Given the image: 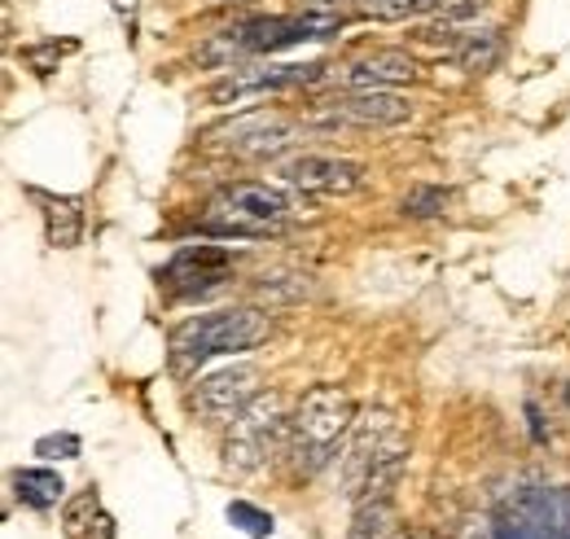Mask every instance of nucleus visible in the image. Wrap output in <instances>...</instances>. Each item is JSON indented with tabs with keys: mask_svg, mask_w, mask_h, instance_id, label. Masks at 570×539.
<instances>
[{
	"mask_svg": "<svg viewBox=\"0 0 570 539\" xmlns=\"http://www.w3.org/2000/svg\"><path fill=\"white\" fill-rule=\"evenodd\" d=\"M338 27H343V13L325 9V4H307L298 13H273V18H242V22L207 36L194 49V62L207 70H233L242 67L246 58H264V53L273 58L289 45L330 40Z\"/></svg>",
	"mask_w": 570,
	"mask_h": 539,
	"instance_id": "f257e3e1",
	"label": "nucleus"
},
{
	"mask_svg": "<svg viewBox=\"0 0 570 539\" xmlns=\"http://www.w3.org/2000/svg\"><path fill=\"white\" fill-rule=\"evenodd\" d=\"M356 425V404L343 386H312L294 416H289V434H285V465L298 478L330 470L334 457H343V439Z\"/></svg>",
	"mask_w": 570,
	"mask_h": 539,
	"instance_id": "f03ea898",
	"label": "nucleus"
},
{
	"mask_svg": "<svg viewBox=\"0 0 570 539\" xmlns=\"http://www.w3.org/2000/svg\"><path fill=\"white\" fill-rule=\"evenodd\" d=\"M294 215V198L273 189V185H259V180H237V185H224L215 194L207 210L198 215V233L207 237H250V242H264V237H277Z\"/></svg>",
	"mask_w": 570,
	"mask_h": 539,
	"instance_id": "7ed1b4c3",
	"label": "nucleus"
},
{
	"mask_svg": "<svg viewBox=\"0 0 570 539\" xmlns=\"http://www.w3.org/2000/svg\"><path fill=\"white\" fill-rule=\"evenodd\" d=\"M273 337V321L259 307H224V312H207L185 321L171 334V369L189 373L198 364H207L215 355H233V351H250L259 342Z\"/></svg>",
	"mask_w": 570,
	"mask_h": 539,
	"instance_id": "20e7f679",
	"label": "nucleus"
},
{
	"mask_svg": "<svg viewBox=\"0 0 570 539\" xmlns=\"http://www.w3.org/2000/svg\"><path fill=\"white\" fill-rule=\"evenodd\" d=\"M289 434V412H285L282 391H259L246 412L228 425V443H224V461L233 473L264 470L277 452L285 448Z\"/></svg>",
	"mask_w": 570,
	"mask_h": 539,
	"instance_id": "39448f33",
	"label": "nucleus"
},
{
	"mask_svg": "<svg viewBox=\"0 0 570 539\" xmlns=\"http://www.w3.org/2000/svg\"><path fill=\"white\" fill-rule=\"evenodd\" d=\"M395 457H409V434L400 430V421L382 408L356 416L352 434H347V448H343V491L356 500L360 487L368 482V473Z\"/></svg>",
	"mask_w": 570,
	"mask_h": 539,
	"instance_id": "423d86ee",
	"label": "nucleus"
},
{
	"mask_svg": "<svg viewBox=\"0 0 570 539\" xmlns=\"http://www.w3.org/2000/svg\"><path fill=\"white\" fill-rule=\"evenodd\" d=\"M413 119V101L386 88H347L312 106V124L321 128H395Z\"/></svg>",
	"mask_w": 570,
	"mask_h": 539,
	"instance_id": "0eeeda50",
	"label": "nucleus"
},
{
	"mask_svg": "<svg viewBox=\"0 0 570 539\" xmlns=\"http://www.w3.org/2000/svg\"><path fill=\"white\" fill-rule=\"evenodd\" d=\"M325 75L321 62H255V67L224 70L215 84H207V101L212 106H242L268 92H285L298 84H316Z\"/></svg>",
	"mask_w": 570,
	"mask_h": 539,
	"instance_id": "6e6552de",
	"label": "nucleus"
},
{
	"mask_svg": "<svg viewBox=\"0 0 570 539\" xmlns=\"http://www.w3.org/2000/svg\"><path fill=\"white\" fill-rule=\"evenodd\" d=\"M294 124L285 115H268V110H250V115H237L228 124H219L207 133V145L215 154H228V158H250V163H264V158H277L282 149L294 145Z\"/></svg>",
	"mask_w": 570,
	"mask_h": 539,
	"instance_id": "1a4fd4ad",
	"label": "nucleus"
},
{
	"mask_svg": "<svg viewBox=\"0 0 570 539\" xmlns=\"http://www.w3.org/2000/svg\"><path fill=\"white\" fill-rule=\"evenodd\" d=\"M255 395H259V369H255V364H228V369L207 373V378L189 391V408H194L207 425H233Z\"/></svg>",
	"mask_w": 570,
	"mask_h": 539,
	"instance_id": "9d476101",
	"label": "nucleus"
},
{
	"mask_svg": "<svg viewBox=\"0 0 570 539\" xmlns=\"http://www.w3.org/2000/svg\"><path fill=\"white\" fill-rule=\"evenodd\" d=\"M282 180L298 194L347 198L364 185V167L352 158H334V154H298V158L282 163Z\"/></svg>",
	"mask_w": 570,
	"mask_h": 539,
	"instance_id": "9b49d317",
	"label": "nucleus"
},
{
	"mask_svg": "<svg viewBox=\"0 0 570 539\" xmlns=\"http://www.w3.org/2000/svg\"><path fill=\"white\" fill-rule=\"evenodd\" d=\"M158 276L176 298H198L233 276V255L224 246H185Z\"/></svg>",
	"mask_w": 570,
	"mask_h": 539,
	"instance_id": "f8f14e48",
	"label": "nucleus"
},
{
	"mask_svg": "<svg viewBox=\"0 0 570 539\" xmlns=\"http://www.w3.org/2000/svg\"><path fill=\"white\" fill-rule=\"evenodd\" d=\"M422 70L409 53L400 49H377V53H364L356 62L338 70V84L347 88H391V84H413Z\"/></svg>",
	"mask_w": 570,
	"mask_h": 539,
	"instance_id": "ddd939ff",
	"label": "nucleus"
},
{
	"mask_svg": "<svg viewBox=\"0 0 570 539\" xmlns=\"http://www.w3.org/2000/svg\"><path fill=\"white\" fill-rule=\"evenodd\" d=\"M31 203L40 206V219H45V237L49 246L58 251H71L83 237V203L71 194H45V189H27Z\"/></svg>",
	"mask_w": 570,
	"mask_h": 539,
	"instance_id": "4468645a",
	"label": "nucleus"
},
{
	"mask_svg": "<svg viewBox=\"0 0 570 539\" xmlns=\"http://www.w3.org/2000/svg\"><path fill=\"white\" fill-rule=\"evenodd\" d=\"M483 0H452L448 9H443V18L439 22H430V27H422L417 36L426 40V45H461L470 31H479V18H483Z\"/></svg>",
	"mask_w": 570,
	"mask_h": 539,
	"instance_id": "2eb2a0df",
	"label": "nucleus"
},
{
	"mask_svg": "<svg viewBox=\"0 0 570 539\" xmlns=\"http://www.w3.org/2000/svg\"><path fill=\"white\" fill-rule=\"evenodd\" d=\"M62 531H67V539H115V522L101 509L97 491H79L62 513Z\"/></svg>",
	"mask_w": 570,
	"mask_h": 539,
	"instance_id": "dca6fc26",
	"label": "nucleus"
},
{
	"mask_svg": "<svg viewBox=\"0 0 570 539\" xmlns=\"http://www.w3.org/2000/svg\"><path fill=\"white\" fill-rule=\"evenodd\" d=\"M13 496L27 504V509H53L62 496H67V482L58 470H13Z\"/></svg>",
	"mask_w": 570,
	"mask_h": 539,
	"instance_id": "f3484780",
	"label": "nucleus"
},
{
	"mask_svg": "<svg viewBox=\"0 0 570 539\" xmlns=\"http://www.w3.org/2000/svg\"><path fill=\"white\" fill-rule=\"evenodd\" d=\"M500 49H504V40H500L497 27H479L461 45H452V62L461 70H470V75H483V70H492L500 62Z\"/></svg>",
	"mask_w": 570,
	"mask_h": 539,
	"instance_id": "a211bd4d",
	"label": "nucleus"
},
{
	"mask_svg": "<svg viewBox=\"0 0 570 539\" xmlns=\"http://www.w3.org/2000/svg\"><path fill=\"white\" fill-rule=\"evenodd\" d=\"M570 527L567 522H558L553 513L544 518V504H535V500H527L509 522H504V531H497V539H567Z\"/></svg>",
	"mask_w": 570,
	"mask_h": 539,
	"instance_id": "6ab92c4d",
	"label": "nucleus"
},
{
	"mask_svg": "<svg viewBox=\"0 0 570 539\" xmlns=\"http://www.w3.org/2000/svg\"><path fill=\"white\" fill-rule=\"evenodd\" d=\"M347 539H400V513L395 500H364L356 504Z\"/></svg>",
	"mask_w": 570,
	"mask_h": 539,
	"instance_id": "aec40b11",
	"label": "nucleus"
},
{
	"mask_svg": "<svg viewBox=\"0 0 570 539\" xmlns=\"http://www.w3.org/2000/svg\"><path fill=\"white\" fill-rule=\"evenodd\" d=\"M452 0H360V13L364 18H377V22H404V18H422L434 9H448Z\"/></svg>",
	"mask_w": 570,
	"mask_h": 539,
	"instance_id": "412c9836",
	"label": "nucleus"
},
{
	"mask_svg": "<svg viewBox=\"0 0 570 539\" xmlns=\"http://www.w3.org/2000/svg\"><path fill=\"white\" fill-rule=\"evenodd\" d=\"M448 203H452V194H448V189H439V185H417V189H409V194H404L400 210H404V215H413V219H434V215H443V210H448Z\"/></svg>",
	"mask_w": 570,
	"mask_h": 539,
	"instance_id": "4be33fe9",
	"label": "nucleus"
},
{
	"mask_svg": "<svg viewBox=\"0 0 570 539\" xmlns=\"http://www.w3.org/2000/svg\"><path fill=\"white\" fill-rule=\"evenodd\" d=\"M228 522L242 527L246 536H255V539L273 536V513H264V509H255V504H246V500H233V504H228Z\"/></svg>",
	"mask_w": 570,
	"mask_h": 539,
	"instance_id": "5701e85b",
	"label": "nucleus"
},
{
	"mask_svg": "<svg viewBox=\"0 0 570 539\" xmlns=\"http://www.w3.org/2000/svg\"><path fill=\"white\" fill-rule=\"evenodd\" d=\"M36 457H45V461H75V457H79V434H71V430L45 434V439L36 443Z\"/></svg>",
	"mask_w": 570,
	"mask_h": 539,
	"instance_id": "b1692460",
	"label": "nucleus"
},
{
	"mask_svg": "<svg viewBox=\"0 0 570 539\" xmlns=\"http://www.w3.org/2000/svg\"><path fill=\"white\" fill-rule=\"evenodd\" d=\"M456 539H497V527H492V518H470Z\"/></svg>",
	"mask_w": 570,
	"mask_h": 539,
	"instance_id": "393cba45",
	"label": "nucleus"
},
{
	"mask_svg": "<svg viewBox=\"0 0 570 539\" xmlns=\"http://www.w3.org/2000/svg\"><path fill=\"white\" fill-rule=\"evenodd\" d=\"M115 13L128 22V31L137 27V0H115Z\"/></svg>",
	"mask_w": 570,
	"mask_h": 539,
	"instance_id": "a878e982",
	"label": "nucleus"
},
{
	"mask_svg": "<svg viewBox=\"0 0 570 539\" xmlns=\"http://www.w3.org/2000/svg\"><path fill=\"white\" fill-rule=\"evenodd\" d=\"M400 539H434L430 531H413V536H400Z\"/></svg>",
	"mask_w": 570,
	"mask_h": 539,
	"instance_id": "bb28decb",
	"label": "nucleus"
},
{
	"mask_svg": "<svg viewBox=\"0 0 570 539\" xmlns=\"http://www.w3.org/2000/svg\"><path fill=\"white\" fill-rule=\"evenodd\" d=\"M312 4H325V9H334V4H338V0H312Z\"/></svg>",
	"mask_w": 570,
	"mask_h": 539,
	"instance_id": "cd10ccee",
	"label": "nucleus"
}]
</instances>
